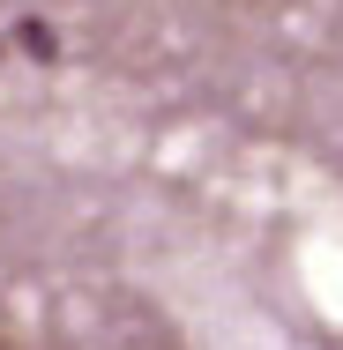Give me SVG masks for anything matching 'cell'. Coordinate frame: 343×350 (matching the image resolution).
Wrapping results in <instances>:
<instances>
[{
	"label": "cell",
	"instance_id": "cell-1",
	"mask_svg": "<svg viewBox=\"0 0 343 350\" xmlns=\"http://www.w3.org/2000/svg\"><path fill=\"white\" fill-rule=\"evenodd\" d=\"M0 53H8V45H0Z\"/></svg>",
	"mask_w": 343,
	"mask_h": 350
}]
</instances>
